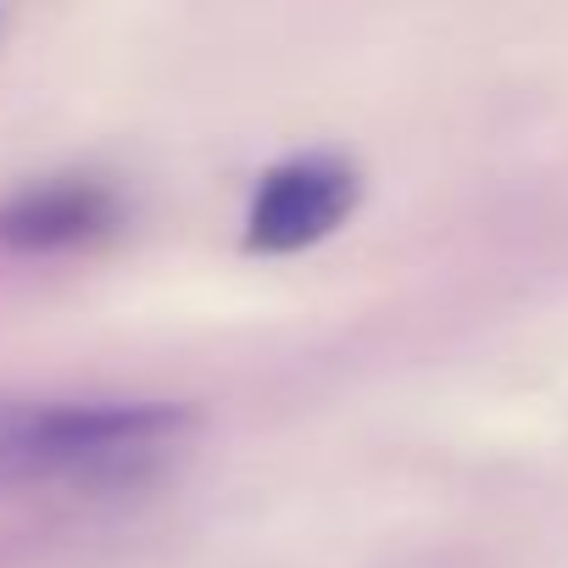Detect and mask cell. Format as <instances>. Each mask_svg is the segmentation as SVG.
I'll return each instance as SVG.
<instances>
[{"label": "cell", "mask_w": 568, "mask_h": 568, "mask_svg": "<svg viewBox=\"0 0 568 568\" xmlns=\"http://www.w3.org/2000/svg\"><path fill=\"white\" fill-rule=\"evenodd\" d=\"M195 424L168 402H12L0 396V485L112 474Z\"/></svg>", "instance_id": "cell-1"}, {"label": "cell", "mask_w": 568, "mask_h": 568, "mask_svg": "<svg viewBox=\"0 0 568 568\" xmlns=\"http://www.w3.org/2000/svg\"><path fill=\"white\" fill-rule=\"evenodd\" d=\"M363 201V179L346 156H291L273 173H262L251 212H245V251L284 256V251H307L329 240L352 206Z\"/></svg>", "instance_id": "cell-2"}, {"label": "cell", "mask_w": 568, "mask_h": 568, "mask_svg": "<svg viewBox=\"0 0 568 568\" xmlns=\"http://www.w3.org/2000/svg\"><path fill=\"white\" fill-rule=\"evenodd\" d=\"M112 217H118V206L101 184L57 179V184H34L0 206V245L18 256H51V251H73V245L106 234Z\"/></svg>", "instance_id": "cell-3"}]
</instances>
